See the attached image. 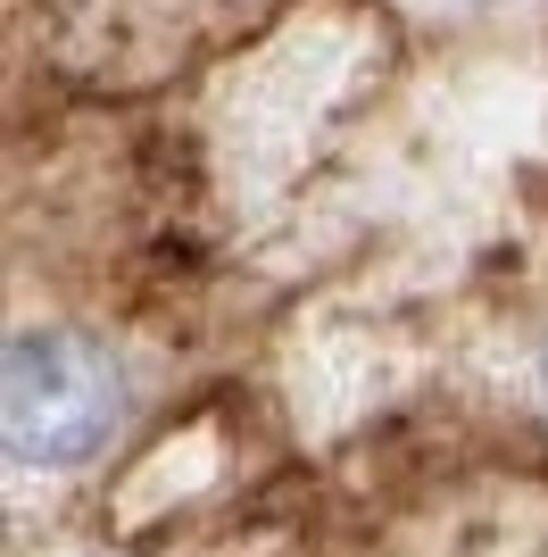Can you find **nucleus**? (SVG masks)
<instances>
[{
    "label": "nucleus",
    "mask_w": 548,
    "mask_h": 557,
    "mask_svg": "<svg viewBox=\"0 0 548 557\" xmlns=\"http://www.w3.org/2000/svg\"><path fill=\"white\" fill-rule=\"evenodd\" d=\"M125 374L84 333H17L0 367V433L17 466H75L116 433Z\"/></svg>",
    "instance_id": "f257e3e1"
},
{
    "label": "nucleus",
    "mask_w": 548,
    "mask_h": 557,
    "mask_svg": "<svg viewBox=\"0 0 548 557\" xmlns=\"http://www.w3.org/2000/svg\"><path fill=\"white\" fill-rule=\"evenodd\" d=\"M540 383H548V358H540Z\"/></svg>",
    "instance_id": "f03ea898"
}]
</instances>
